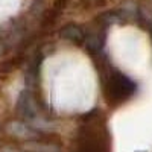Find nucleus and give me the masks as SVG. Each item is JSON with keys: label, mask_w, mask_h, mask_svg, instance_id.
I'll return each instance as SVG.
<instances>
[{"label": "nucleus", "mask_w": 152, "mask_h": 152, "mask_svg": "<svg viewBox=\"0 0 152 152\" xmlns=\"http://www.w3.org/2000/svg\"><path fill=\"white\" fill-rule=\"evenodd\" d=\"M62 35L70 40H82V31L76 26H67L66 29H62Z\"/></svg>", "instance_id": "1"}]
</instances>
